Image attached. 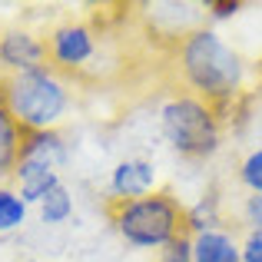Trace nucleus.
<instances>
[{
	"label": "nucleus",
	"mask_w": 262,
	"mask_h": 262,
	"mask_svg": "<svg viewBox=\"0 0 262 262\" xmlns=\"http://www.w3.org/2000/svg\"><path fill=\"white\" fill-rule=\"evenodd\" d=\"M239 10V4H206V17H232Z\"/></svg>",
	"instance_id": "obj_17"
},
{
	"label": "nucleus",
	"mask_w": 262,
	"mask_h": 262,
	"mask_svg": "<svg viewBox=\"0 0 262 262\" xmlns=\"http://www.w3.org/2000/svg\"><path fill=\"white\" fill-rule=\"evenodd\" d=\"M166 143L186 160H209L223 140V116L212 103L192 93H176L160 106Z\"/></svg>",
	"instance_id": "obj_4"
},
{
	"label": "nucleus",
	"mask_w": 262,
	"mask_h": 262,
	"mask_svg": "<svg viewBox=\"0 0 262 262\" xmlns=\"http://www.w3.org/2000/svg\"><path fill=\"white\" fill-rule=\"evenodd\" d=\"M239 179L249 192H262V149H252L239 166Z\"/></svg>",
	"instance_id": "obj_13"
},
{
	"label": "nucleus",
	"mask_w": 262,
	"mask_h": 262,
	"mask_svg": "<svg viewBox=\"0 0 262 262\" xmlns=\"http://www.w3.org/2000/svg\"><path fill=\"white\" fill-rule=\"evenodd\" d=\"M37 67H50L47 40L30 30H7L0 33V70L4 73H27Z\"/></svg>",
	"instance_id": "obj_7"
},
{
	"label": "nucleus",
	"mask_w": 262,
	"mask_h": 262,
	"mask_svg": "<svg viewBox=\"0 0 262 262\" xmlns=\"http://www.w3.org/2000/svg\"><path fill=\"white\" fill-rule=\"evenodd\" d=\"M239 246H243V262H262V229H249Z\"/></svg>",
	"instance_id": "obj_16"
},
{
	"label": "nucleus",
	"mask_w": 262,
	"mask_h": 262,
	"mask_svg": "<svg viewBox=\"0 0 262 262\" xmlns=\"http://www.w3.org/2000/svg\"><path fill=\"white\" fill-rule=\"evenodd\" d=\"M243 223L249 229H262V192H249L243 203Z\"/></svg>",
	"instance_id": "obj_15"
},
{
	"label": "nucleus",
	"mask_w": 262,
	"mask_h": 262,
	"mask_svg": "<svg viewBox=\"0 0 262 262\" xmlns=\"http://www.w3.org/2000/svg\"><path fill=\"white\" fill-rule=\"evenodd\" d=\"M27 209L30 206L24 203L13 186H0V232H13L27 223Z\"/></svg>",
	"instance_id": "obj_12"
},
{
	"label": "nucleus",
	"mask_w": 262,
	"mask_h": 262,
	"mask_svg": "<svg viewBox=\"0 0 262 262\" xmlns=\"http://www.w3.org/2000/svg\"><path fill=\"white\" fill-rule=\"evenodd\" d=\"M50 67L57 73H77L96 57V33L86 24H63L47 37Z\"/></svg>",
	"instance_id": "obj_6"
},
{
	"label": "nucleus",
	"mask_w": 262,
	"mask_h": 262,
	"mask_svg": "<svg viewBox=\"0 0 262 262\" xmlns=\"http://www.w3.org/2000/svg\"><path fill=\"white\" fill-rule=\"evenodd\" d=\"M37 209H40V219H43L47 226H63L67 219L73 216V192L60 183L53 192H47V196L40 199Z\"/></svg>",
	"instance_id": "obj_11"
},
{
	"label": "nucleus",
	"mask_w": 262,
	"mask_h": 262,
	"mask_svg": "<svg viewBox=\"0 0 262 262\" xmlns=\"http://www.w3.org/2000/svg\"><path fill=\"white\" fill-rule=\"evenodd\" d=\"M27 262H37V259H27Z\"/></svg>",
	"instance_id": "obj_18"
},
{
	"label": "nucleus",
	"mask_w": 262,
	"mask_h": 262,
	"mask_svg": "<svg viewBox=\"0 0 262 262\" xmlns=\"http://www.w3.org/2000/svg\"><path fill=\"white\" fill-rule=\"evenodd\" d=\"M67 163V143L57 129L24 133L20 160L13 166V189L24 196L27 206H37L47 192L60 186V166Z\"/></svg>",
	"instance_id": "obj_5"
},
{
	"label": "nucleus",
	"mask_w": 262,
	"mask_h": 262,
	"mask_svg": "<svg viewBox=\"0 0 262 262\" xmlns=\"http://www.w3.org/2000/svg\"><path fill=\"white\" fill-rule=\"evenodd\" d=\"M160 262H192V236L186 232V236L173 239L169 246H163L160 249Z\"/></svg>",
	"instance_id": "obj_14"
},
{
	"label": "nucleus",
	"mask_w": 262,
	"mask_h": 262,
	"mask_svg": "<svg viewBox=\"0 0 262 262\" xmlns=\"http://www.w3.org/2000/svg\"><path fill=\"white\" fill-rule=\"evenodd\" d=\"M20 143H24V129L0 103V176H13V166L20 160Z\"/></svg>",
	"instance_id": "obj_10"
},
{
	"label": "nucleus",
	"mask_w": 262,
	"mask_h": 262,
	"mask_svg": "<svg viewBox=\"0 0 262 262\" xmlns=\"http://www.w3.org/2000/svg\"><path fill=\"white\" fill-rule=\"evenodd\" d=\"M156 189V166L149 160H123L110 173V192L113 199H143Z\"/></svg>",
	"instance_id": "obj_8"
},
{
	"label": "nucleus",
	"mask_w": 262,
	"mask_h": 262,
	"mask_svg": "<svg viewBox=\"0 0 262 262\" xmlns=\"http://www.w3.org/2000/svg\"><path fill=\"white\" fill-rule=\"evenodd\" d=\"M0 103L24 133L57 129L70 110V86L53 67L27 73H0Z\"/></svg>",
	"instance_id": "obj_2"
},
{
	"label": "nucleus",
	"mask_w": 262,
	"mask_h": 262,
	"mask_svg": "<svg viewBox=\"0 0 262 262\" xmlns=\"http://www.w3.org/2000/svg\"><path fill=\"white\" fill-rule=\"evenodd\" d=\"M110 219L116 232L136 249H163L173 239L186 236V209L176 203L169 192H149L143 199H110ZM192 236V232H189Z\"/></svg>",
	"instance_id": "obj_3"
},
{
	"label": "nucleus",
	"mask_w": 262,
	"mask_h": 262,
	"mask_svg": "<svg viewBox=\"0 0 262 262\" xmlns=\"http://www.w3.org/2000/svg\"><path fill=\"white\" fill-rule=\"evenodd\" d=\"M186 93L212 103L223 113L246 86V60L212 27H192L176 47Z\"/></svg>",
	"instance_id": "obj_1"
},
{
	"label": "nucleus",
	"mask_w": 262,
	"mask_h": 262,
	"mask_svg": "<svg viewBox=\"0 0 262 262\" xmlns=\"http://www.w3.org/2000/svg\"><path fill=\"white\" fill-rule=\"evenodd\" d=\"M192 262H243V246L226 229H206L192 236Z\"/></svg>",
	"instance_id": "obj_9"
}]
</instances>
